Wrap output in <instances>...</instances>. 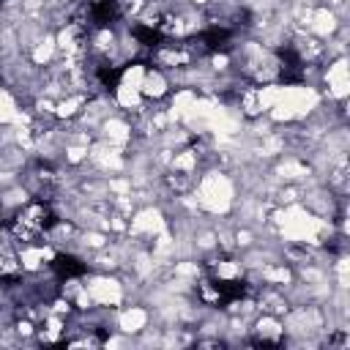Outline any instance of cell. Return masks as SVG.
<instances>
[{
  "mask_svg": "<svg viewBox=\"0 0 350 350\" xmlns=\"http://www.w3.org/2000/svg\"><path fill=\"white\" fill-rule=\"evenodd\" d=\"M49 265H52V271H55L60 279H74V276H82V273L88 271V262H82V260L74 257V254H57Z\"/></svg>",
  "mask_w": 350,
  "mask_h": 350,
  "instance_id": "1",
  "label": "cell"
}]
</instances>
